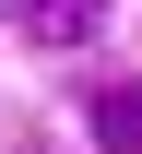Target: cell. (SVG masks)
<instances>
[{
	"mask_svg": "<svg viewBox=\"0 0 142 154\" xmlns=\"http://www.w3.org/2000/svg\"><path fill=\"white\" fill-rule=\"evenodd\" d=\"M12 12H24V36H36V48H83V36L107 24V0H12Z\"/></svg>",
	"mask_w": 142,
	"mask_h": 154,
	"instance_id": "6da1fadb",
	"label": "cell"
},
{
	"mask_svg": "<svg viewBox=\"0 0 142 154\" xmlns=\"http://www.w3.org/2000/svg\"><path fill=\"white\" fill-rule=\"evenodd\" d=\"M95 142H107V154H142V83L95 95Z\"/></svg>",
	"mask_w": 142,
	"mask_h": 154,
	"instance_id": "7a4b0ae2",
	"label": "cell"
}]
</instances>
